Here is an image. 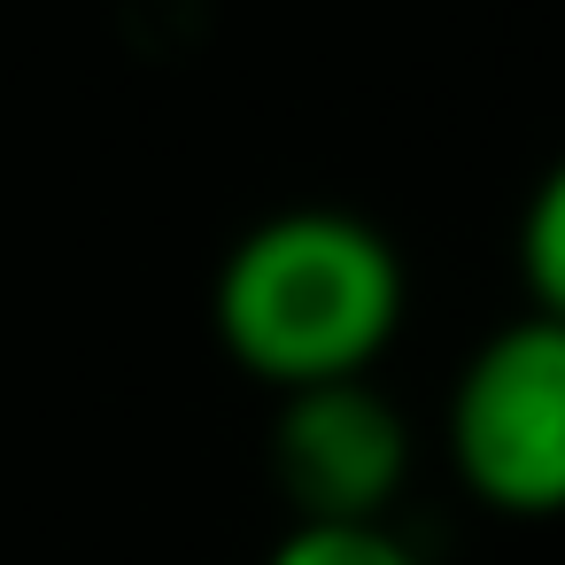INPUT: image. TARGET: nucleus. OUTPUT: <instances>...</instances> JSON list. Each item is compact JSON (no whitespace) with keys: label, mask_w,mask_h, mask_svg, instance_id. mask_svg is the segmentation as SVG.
<instances>
[{"label":"nucleus","mask_w":565,"mask_h":565,"mask_svg":"<svg viewBox=\"0 0 565 565\" xmlns=\"http://www.w3.org/2000/svg\"><path fill=\"white\" fill-rule=\"evenodd\" d=\"M403 256L349 210H279L217 271V341L279 395L364 380L403 326Z\"/></svg>","instance_id":"f257e3e1"},{"label":"nucleus","mask_w":565,"mask_h":565,"mask_svg":"<svg viewBox=\"0 0 565 565\" xmlns=\"http://www.w3.org/2000/svg\"><path fill=\"white\" fill-rule=\"evenodd\" d=\"M457 480L511 519L565 511V326L519 318L472 349L449 395Z\"/></svg>","instance_id":"f03ea898"},{"label":"nucleus","mask_w":565,"mask_h":565,"mask_svg":"<svg viewBox=\"0 0 565 565\" xmlns=\"http://www.w3.org/2000/svg\"><path fill=\"white\" fill-rule=\"evenodd\" d=\"M271 465H279L302 519L380 526V511L395 503V488L411 472V434H403L395 403L372 395V380L310 387V395H287L279 434H271Z\"/></svg>","instance_id":"7ed1b4c3"},{"label":"nucleus","mask_w":565,"mask_h":565,"mask_svg":"<svg viewBox=\"0 0 565 565\" xmlns=\"http://www.w3.org/2000/svg\"><path fill=\"white\" fill-rule=\"evenodd\" d=\"M519 271H526V295H534V318H557L565 326V156L542 171V186L526 202Z\"/></svg>","instance_id":"20e7f679"},{"label":"nucleus","mask_w":565,"mask_h":565,"mask_svg":"<svg viewBox=\"0 0 565 565\" xmlns=\"http://www.w3.org/2000/svg\"><path fill=\"white\" fill-rule=\"evenodd\" d=\"M264 565H418L395 526H318V519H295V534L264 557Z\"/></svg>","instance_id":"39448f33"}]
</instances>
